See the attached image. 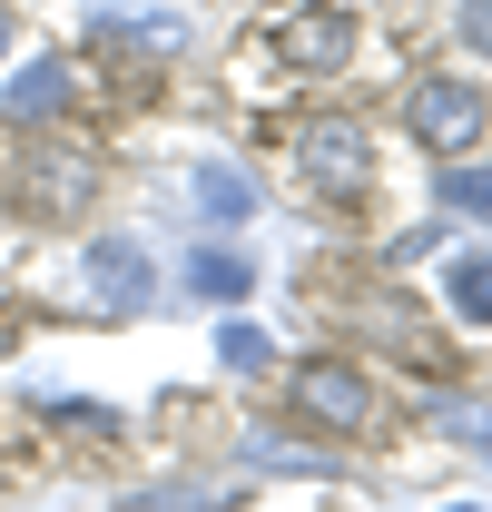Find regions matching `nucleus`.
I'll return each mask as SVG.
<instances>
[{"label":"nucleus","mask_w":492,"mask_h":512,"mask_svg":"<svg viewBox=\"0 0 492 512\" xmlns=\"http://www.w3.org/2000/svg\"><path fill=\"white\" fill-rule=\"evenodd\" d=\"M453 512H473V503H453Z\"/></svg>","instance_id":"15"},{"label":"nucleus","mask_w":492,"mask_h":512,"mask_svg":"<svg viewBox=\"0 0 492 512\" xmlns=\"http://www.w3.org/2000/svg\"><path fill=\"white\" fill-rule=\"evenodd\" d=\"M10 119H60L69 109V69L60 60H30V69H10V99H0Z\"/></svg>","instance_id":"6"},{"label":"nucleus","mask_w":492,"mask_h":512,"mask_svg":"<svg viewBox=\"0 0 492 512\" xmlns=\"http://www.w3.org/2000/svg\"><path fill=\"white\" fill-rule=\"evenodd\" d=\"M30 178H40V188H30V207H40V217H79V207H89V188H99V178H89V158H40Z\"/></svg>","instance_id":"7"},{"label":"nucleus","mask_w":492,"mask_h":512,"mask_svg":"<svg viewBox=\"0 0 492 512\" xmlns=\"http://www.w3.org/2000/svg\"><path fill=\"white\" fill-rule=\"evenodd\" d=\"M296 178H306L315 197H335V207H355V197L374 188V128L365 119H306L296 128Z\"/></svg>","instance_id":"1"},{"label":"nucleus","mask_w":492,"mask_h":512,"mask_svg":"<svg viewBox=\"0 0 492 512\" xmlns=\"http://www.w3.org/2000/svg\"><path fill=\"white\" fill-rule=\"evenodd\" d=\"M404 119H414V138H424L433 158H463V148H473V138H483V89H473V79H424V89H414V99H404Z\"/></svg>","instance_id":"2"},{"label":"nucleus","mask_w":492,"mask_h":512,"mask_svg":"<svg viewBox=\"0 0 492 512\" xmlns=\"http://www.w3.org/2000/svg\"><path fill=\"white\" fill-rule=\"evenodd\" d=\"M443 207H463V217H492V168H453V178H443Z\"/></svg>","instance_id":"11"},{"label":"nucleus","mask_w":492,"mask_h":512,"mask_svg":"<svg viewBox=\"0 0 492 512\" xmlns=\"http://www.w3.org/2000/svg\"><path fill=\"white\" fill-rule=\"evenodd\" d=\"M187 286H197V296H217V306H246V296H256V266L227 256V247H207L197 266H187Z\"/></svg>","instance_id":"8"},{"label":"nucleus","mask_w":492,"mask_h":512,"mask_svg":"<svg viewBox=\"0 0 492 512\" xmlns=\"http://www.w3.org/2000/svg\"><path fill=\"white\" fill-rule=\"evenodd\" d=\"M227 365H237V375H256V365H266V335H256V325H227Z\"/></svg>","instance_id":"12"},{"label":"nucleus","mask_w":492,"mask_h":512,"mask_svg":"<svg viewBox=\"0 0 492 512\" xmlns=\"http://www.w3.org/2000/svg\"><path fill=\"white\" fill-rule=\"evenodd\" d=\"M443 286H453V306H463L473 325H492V256H453Z\"/></svg>","instance_id":"9"},{"label":"nucleus","mask_w":492,"mask_h":512,"mask_svg":"<svg viewBox=\"0 0 492 512\" xmlns=\"http://www.w3.org/2000/svg\"><path fill=\"white\" fill-rule=\"evenodd\" d=\"M197 207H207V217H246L256 197H246L237 178H227V168H197Z\"/></svg>","instance_id":"10"},{"label":"nucleus","mask_w":492,"mask_h":512,"mask_svg":"<svg viewBox=\"0 0 492 512\" xmlns=\"http://www.w3.org/2000/svg\"><path fill=\"white\" fill-rule=\"evenodd\" d=\"M148 286H158V276H148L138 247H89V306L119 316V306H148Z\"/></svg>","instance_id":"5"},{"label":"nucleus","mask_w":492,"mask_h":512,"mask_svg":"<svg viewBox=\"0 0 492 512\" xmlns=\"http://www.w3.org/2000/svg\"><path fill=\"white\" fill-rule=\"evenodd\" d=\"M0 50H10V20H0Z\"/></svg>","instance_id":"14"},{"label":"nucleus","mask_w":492,"mask_h":512,"mask_svg":"<svg viewBox=\"0 0 492 512\" xmlns=\"http://www.w3.org/2000/svg\"><path fill=\"white\" fill-rule=\"evenodd\" d=\"M463 40H473V50H492V0H473V10H463Z\"/></svg>","instance_id":"13"},{"label":"nucleus","mask_w":492,"mask_h":512,"mask_svg":"<svg viewBox=\"0 0 492 512\" xmlns=\"http://www.w3.org/2000/svg\"><path fill=\"white\" fill-rule=\"evenodd\" d=\"M276 50H286L296 69H345V60H355V20H345L335 0H315V10H286V20H276Z\"/></svg>","instance_id":"4"},{"label":"nucleus","mask_w":492,"mask_h":512,"mask_svg":"<svg viewBox=\"0 0 492 512\" xmlns=\"http://www.w3.org/2000/svg\"><path fill=\"white\" fill-rule=\"evenodd\" d=\"M296 414L325 424V434H365L374 424V384L355 375V365H335V355H315V365H296Z\"/></svg>","instance_id":"3"}]
</instances>
